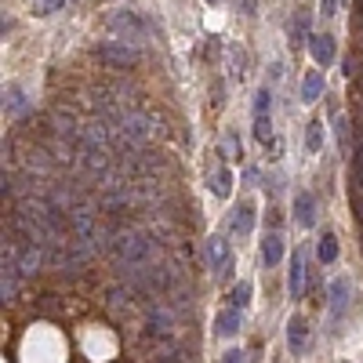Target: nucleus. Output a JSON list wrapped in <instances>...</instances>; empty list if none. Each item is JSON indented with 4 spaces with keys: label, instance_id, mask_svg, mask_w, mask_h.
<instances>
[{
    "label": "nucleus",
    "instance_id": "4",
    "mask_svg": "<svg viewBox=\"0 0 363 363\" xmlns=\"http://www.w3.org/2000/svg\"><path fill=\"white\" fill-rule=\"evenodd\" d=\"M109 29H113V37L120 40H145L149 37V29H153V22H149L145 15L131 11V8H120L109 15Z\"/></svg>",
    "mask_w": 363,
    "mask_h": 363
},
{
    "label": "nucleus",
    "instance_id": "30",
    "mask_svg": "<svg viewBox=\"0 0 363 363\" xmlns=\"http://www.w3.org/2000/svg\"><path fill=\"white\" fill-rule=\"evenodd\" d=\"M244 182H247V186H255V182H258V167H244Z\"/></svg>",
    "mask_w": 363,
    "mask_h": 363
},
{
    "label": "nucleus",
    "instance_id": "18",
    "mask_svg": "<svg viewBox=\"0 0 363 363\" xmlns=\"http://www.w3.org/2000/svg\"><path fill=\"white\" fill-rule=\"evenodd\" d=\"M171 323H174V316L160 306V301H153V309H149V330H153L157 338H164V335H171Z\"/></svg>",
    "mask_w": 363,
    "mask_h": 363
},
{
    "label": "nucleus",
    "instance_id": "31",
    "mask_svg": "<svg viewBox=\"0 0 363 363\" xmlns=\"http://www.w3.org/2000/svg\"><path fill=\"white\" fill-rule=\"evenodd\" d=\"M345 77H356V55L345 58Z\"/></svg>",
    "mask_w": 363,
    "mask_h": 363
},
{
    "label": "nucleus",
    "instance_id": "1",
    "mask_svg": "<svg viewBox=\"0 0 363 363\" xmlns=\"http://www.w3.org/2000/svg\"><path fill=\"white\" fill-rule=\"evenodd\" d=\"M352 301H356V294H352V280L349 277H335V280L327 284V323L335 327V330L345 323Z\"/></svg>",
    "mask_w": 363,
    "mask_h": 363
},
{
    "label": "nucleus",
    "instance_id": "25",
    "mask_svg": "<svg viewBox=\"0 0 363 363\" xmlns=\"http://www.w3.org/2000/svg\"><path fill=\"white\" fill-rule=\"evenodd\" d=\"M229 58H233L229 73H233V80H240V77H244V62H247V55L240 51V48H229Z\"/></svg>",
    "mask_w": 363,
    "mask_h": 363
},
{
    "label": "nucleus",
    "instance_id": "33",
    "mask_svg": "<svg viewBox=\"0 0 363 363\" xmlns=\"http://www.w3.org/2000/svg\"><path fill=\"white\" fill-rule=\"evenodd\" d=\"M207 4H218V0H207Z\"/></svg>",
    "mask_w": 363,
    "mask_h": 363
},
{
    "label": "nucleus",
    "instance_id": "20",
    "mask_svg": "<svg viewBox=\"0 0 363 363\" xmlns=\"http://www.w3.org/2000/svg\"><path fill=\"white\" fill-rule=\"evenodd\" d=\"M323 149V120L316 116V120H309V128H306V153H320Z\"/></svg>",
    "mask_w": 363,
    "mask_h": 363
},
{
    "label": "nucleus",
    "instance_id": "24",
    "mask_svg": "<svg viewBox=\"0 0 363 363\" xmlns=\"http://www.w3.org/2000/svg\"><path fill=\"white\" fill-rule=\"evenodd\" d=\"M330 124H335L338 149H342V153H349V120H345V116H330Z\"/></svg>",
    "mask_w": 363,
    "mask_h": 363
},
{
    "label": "nucleus",
    "instance_id": "26",
    "mask_svg": "<svg viewBox=\"0 0 363 363\" xmlns=\"http://www.w3.org/2000/svg\"><path fill=\"white\" fill-rule=\"evenodd\" d=\"M58 8H66V0H33V11L37 15H55Z\"/></svg>",
    "mask_w": 363,
    "mask_h": 363
},
{
    "label": "nucleus",
    "instance_id": "12",
    "mask_svg": "<svg viewBox=\"0 0 363 363\" xmlns=\"http://www.w3.org/2000/svg\"><path fill=\"white\" fill-rule=\"evenodd\" d=\"M294 222H298V229H313L316 225V196L309 189L294 193Z\"/></svg>",
    "mask_w": 363,
    "mask_h": 363
},
{
    "label": "nucleus",
    "instance_id": "7",
    "mask_svg": "<svg viewBox=\"0 0 363 363\" xmlns=\"http://www.w3.org/2000/svg\"><path fill=\"white\" fill-rule=\"evenodd\" d=\"M309 294V269H306V255L294 251L291 262H287V298L291 301H301Z\"/></svg>",
    "mask_w": 363,
    "mask_h": 363
},
{
    "label": "nucleus",
    "instance_id": "15",
    "mask_svg": "<svg viewBox=\"0 0 363 363\" xmlns=\"http://www.w3.org/2000/svg\"><path fill=\"white\" fill-rule=\"evenodd\" d=\"M240 327H244V313L233 309V306H225V309L215 316V335H218V338H236Z\"/></svg>",
    "mask_w": 363,
    "mask_h": 363
},
{
    "label": "nucleus",
    "instance_id": "17",
    "mask_svg": "<svg viewBox=\"0 0 363 363\" xmlns=\"http://www.w3.org/2000/svg\"><path fill=\"white\" fill-rule=\"evenodd\" d=\"M323 91H327V80H323V73H306V77H301V91H298V95H301V102H306V106L320 102V95H323Z\"/></svg>",
    "mask_w": 363,
    "mask_h": 363
},
{
    "label": "nucleus",
    "instance_id": "22",
    "mask_svg": "<svg viewBox=\"0 0 363 363\" xmlns=\"http://www.w3.org/2000/svg\"><path fill=\"white\" fill-rule=\"evenodd\" d=\"M251 113L255 116H272V87H258L255 91V102H251Z\"/></svg>",
    "mask_w": 363,
    "mask_h": 363
},
{
    "label": "nucleus",
    "instance_id": "19",
    "mask_svg": "<svg viewBox=\"0 0 363 363\" xmlns=\"http://www.w3.org/2000/svg\"><path fill=\"white\" fill-rule=\"evenodd\" d=\"M316 262L320 265H335L338 262V236L335 233H323L316 240Z\"/></svg>",
    "mask_w": 363,
    "mask_h": 363
},
{
    "label": "nucleus",
    "instance_id": "2",
    "mask_svg": "<svg viewBox=\"0 0 363 363\" xmlns=\"http://www.w3.org/2000/svg\"><path fill=\"white\" fill-rule=\"evenodd\" d=\"M95 55H99V62L109 66V69H131V66H138V58H142V51L131 40H120V37L102 40L95 48Z\"/></svg>",
    "mask_w": 363,
    "mask_h": 363
},
{
    "label": "nucleus",
    "instance_id": "11",
    "mask_svg": "<svg viewBox=\"0 0 363 363\" xmlns=\"http://www.w3.org/2000/svg\"><path fill=\"white\" fill-rule=\"evenodd\" d=\"M207 189L215 193L218 200H229L233 196V167L225 160H215V167L207 171Z\"/></svg>",
    "mask_w": 363,
    "mask_h": 363
},
{
    "label": "nucleus",
    "instance_id": "28",
    "mask_svg": "<svg viewBox=\"0 0 363 363\" xmlns=\"http://www.w3.org/2000/svg\"><path fill=\"white\" fill-rule=\"evenodd\" d=\"M222 363H247V352H244V349H229V352L222 356Z\"/></svg>",
    "mask_w": 363,
    "mask_h": 363
},
{
    "label": "nucleus",
    "instance_id": "3",
    "mask_svg": "<svg viewBox=\"0 0 363 363\" xmlns=\"http://www.w3.org/2000/svg\"><path fill=\"white\" fill-rule=\"evenodd\" d=\"M203 262H207L211 272H215V280H222V284L233 280V251H229L225 236H207L203 240Z\"/></svg>",
    "mask_w": 363,
    "mask_h": 363
},
{
    "label": "nucleus",
    "instance_id": "10",
    "mask_svg": "<svg viewBox=\"0 0 363 363\" xmlns=\"http://www.w3.org/2000/svg\"><path fill=\"white\" fill-rule=\"evenodd\" d=\"M258 255H262V269H265V272L277 269V265L284 262V233H280V229H265Z\"/></svg>",
    "mask_w": 363,
    "mask_h": 363
},
{
    "label": "nucleus",
    "instance_id": "27",
    "mask_svg": "<svg viewBox=\"0 0 363 363\" xmlns=\"http://www.w3.org/2000/svg\"><path fill=\"white\" fill-rule=\"evenodd\" d=\"M225 142H229V149H233V160H244V142L236 138V131H225Z\"/></svg>",
    "mask_w": 363,
    "mask_h": 363
},
{
    "label": "nucleus",
    "instance_id": "23",
    "mask_svg": "<svg viewBox=\"0 0 363 363\" xmlns=\"http://www.w3.org/2000/svg\"><path fill=\"white\" fill-rule=\"evenodd\" d=\"M255 138L269 149L272 145V116H255Z\"/></svg>",
    "mask_w": 363,
    "mask_h": 363
},
{
    "label": "nucleus",
    "instance_id": "21",
    "mask_svg": "<svg viewBox=\"0 0 363 363\" xmlns=\"http://www.w3.org/2000/svg\"><path fill=\"white\" fill-rule=\"evenodd\" d=\"M229 306H233V309H240V313H244V309L251 306V284H247V280L233 284V291H229Z\"/></svg>",
    "mask_w": 363,
    "mask_h": 363
},
{
    "label": "nucleus",
    "instance_id": "6",
    "mask_svg": "<svg viewBox=\"0 0 363 363\" xmlns=\"http://www.w3.org/2000/svg\"><path fill=\"white\" fill-rule=\"evenodd\" d=\"M116 131L142 149L149 138H153L157 128H153V116H149V113H124V120H120V128H116Z\"/></svg>",
    "mask_w": 363,
    "mask_h": 363
},
{
    "label": "nucleus",
    "instance_id": "13",
    "mask_svg": "<svg viewBox=\"0 0 363 363\" xmlns=\"http://www.w3.org/2000/svg\"><path fill=\"white\" fill-rule=\"evenodd\" d=\"M309 55H313V62H316V66H330V62H335V55H338L335 37H330V33H313V40H309Z\"/></svg>",
    "mask_w": 363,
    "mask_h": 363
},
{
    "label": "nucleus",
    "instance_id": "5",
    "mask_svg": "<svg viewBox=\"0 0 363 363\" xmlns=\"http://www.w3.org/2000/svg\"><path fill=\"white\" fill-rule=\"evenodd\" d=\"M22 280H26V272H22V265H18V258H15V247L4 244V258H0V298H4V301L18 298Z\"/></svg>",
    "mask_w": 363,
    "mask_h": 363
},
{
    "label": "nucleus",
    "instance_id": "32",
    "mask_svg": "<svg viewBox=\"0 0 363 363\" xmlns=\"http://www.w3.org/2000/svg\"><path fill=\"white\" fill-rule=\"evenodd\" d=\"M244 15H255V0H244Z\"/></svg>",
    "mask_w": 363,
    "mask_h": 363
},
{
    "label": "nucleus",
    "instance_id": "16",
    "mask_svg": "<svg viewBox=\"0 0 363 363\" xmlns=\"http://www.w3.org/2000/svg\"><path fill=\"white\" fill-rule=\"evenodd\" d=\"M313 40V18H309V11H294L291 15V44L298 48V44H309Z\"/></svg>",
    "mask_w": 363,
    "mask_h": 363
},
{
    "label": "nucleus",
    "instance_id": "14",
    "mask_svg": "<svg viewBox=\"0 0 363 363\" xmlns=\"http://www.w3.org/2000/svg\"><path fill=\"white\" fill-rule=\"evenodd\" d=\"M26 113H29V95L18 84H8L4 87V116L8 120H22Z\"/></svg>",
    "mask_w": 363,
    "mask_h": 363
},
{
    "label": "nucleus",
    "instance_id": "8",
    "mask_svg": "<svg viewBox=\"0 0 363 363\" xmlns=\"http://www.w3.org/2000/svg\"><path fill=\"white\" fill-rule=\"evenodd\" d=\"M255 218H258L255 203H251V200H240V203L233 207V215H229V233H233L236 240H247V236L255 233Z\"/></svg>",
    "mask_w": 363,
    "mask_h": 363
},
{
    "label": "nucleus",
    "instance_id": "9",
    "mask_svg": "<svg viewBox=\"0 0 363 363\" xmlns=\"http://www.w3.org/2000/svg\"><path fill=\"white\" fill-rule=\"evenodd\" d=\"M287 352L291 356H306L309 352V320L301 313H294L287 320Z\"/></svg>",
    "mask_w": 363,
    "mask_h": 363
},
{
    "label": "nucleus",
    "instance_id": "29",
    "mask_svg": "<svg viewBox=\"0 0 363 363\" xmlns=\"http://www.w3.org/2000/svg\"><path fill=\"white\" fill-rule=\"evenodd\" d=\"M320 11H323V15L330 18V15H335V11H338V0H320Z\"/></svg>",
    "mask_w": 363,
    "mask_h": 363
}]
</instances>
